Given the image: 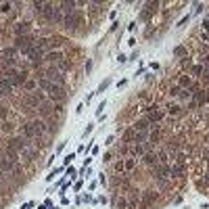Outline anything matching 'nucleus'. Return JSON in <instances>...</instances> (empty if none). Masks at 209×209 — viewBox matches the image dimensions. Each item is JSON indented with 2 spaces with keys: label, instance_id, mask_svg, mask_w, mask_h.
<instances>
[{
  "label": "nucleus",
  "instance_id": "nucleus-1",
  "mask_svg": "<svg viewBox=\"0 0 209 209\" xmlns=\"http://www.w3.org/2000/svg\"><path fill=\"white\" fill-rule=\"evenodd\" d=\"M42 77H46L48 82L56 84V86H63V88H65V84H67V80H65V75H63L61 71L56 69L55 65H48V67L44 69V75H42Z\"/></svg>",
  "mask_w": 209,
  "mask_h": 209
},
{
  "label": "nucleus",
  "instance_id": "nucleus-2",
  "mask_svg": "<svg viewBox=\"0 0 209 209\" xmlns=\"http://www.w3.org/2000/svg\"><path fill=\"white\" fill-rule=\"evenodd\" d=\"M7 144H8V146H13L15 151H19V153L23 155V153H25V151L29 148V146H32V142H29L27 138H23L21 134H15V136H11V138H8Z\"/></svg>",
  "mask_w": 209,
  "mask_h": 209
},
{
  "label": "nucleus",
  "instance_id": "nucleus-3",
  "mask_svg": "<svg viewBox=\"0 0 209 209\" xmlns=\"http://www.w3.org/2000/svg\"><path fill=\"white\" fill-rule=\"evenodd\" d=\"M29 125H32V130H34V134L38 136V138H40V136H46V134L52 130V128H48V125H46V121H44L42 117L32 119V121H29Z\"/></svg>",
  "mask_w": 209,
  "mask_h": 209
},
{
  "label": "nucleus",
  "instance_id": "nucleus-4",
  "mask_svg": "<svg viewBox=\"0 0 209 209\" xmlns=\"http://www.w3.org/2000/svg\"><path fill=\"white\" fill-rule=\"evenodd\" d=\"M59 61H63L61 50H48V52L44 55V63H48V65H56Z\"/></svg>",
  "mask_w": 209,
  "mask_h": 209
},
{
  "label": "nucleus",
  "instance_id": "nucleus-5",
  "mask_svg": "<svg viewBox=\"0 0 209 209\" xmlns=\"http://www.w3.org/2000/svg\"><path fill=\"white\" fill-rule=\"evenodd\" d=\"M142 163H144V165H148V167H155L157 163H159V157H157V153H155V151H148V153L142 155Z\"/></svg>",
  "mask_w": 209,
  "mask_h": 209
},
{
  "label": "nucleus",
  "instance_id": "nucleus-6",
  "mask_svg": "<svg viewBox=\"0 0 209 209\" xmlns=\"http://www.w3.org/2000/svg\"><path fill=\"white\" fill-rule=\"evenodd\" d=\"M2 151H4V155H7L8 159L13 161L15 165H17V163H19V161H21V153H19V151H15L13 146H8V144H7V146H4V148H2Z\"/></svg>",
  "mask_w": 209,
  "mask_h": 209
},
{
  "label": "nucleus",
  "instance_id": "nucleus-7",
  "mask_svg": "<svg viewBox=\"0 0 209 209\" xmlns=\"http://www.w3.org/2000/svg\"><path fill=\"white\" fill-rule=\"evenodd\" d=\"M0 90L4 92V94H13L15 92V86L11 84V80H7L2 73H0Z\"/></svg>",
  "mask_w": 209,
  "mask_h": 209
},
{
  "label": "nucleus",
  "instance_id": "nucleus-8",
  "mask_svg": "<svg viewBox=\"0 0 209 209\" xmlns=\"http://www.w3.org/2000/svg\"><path fill=\"white\" fill-rule=\"evenodd\" d=\"M32 29V23L29 21H19V23H15V34L17 36H25Z\"/></svg>",
  "mask_w": 209,
  "mask_h": 209
},
{
  "label": "nucleus",
  "instance_id": "nucleus-9",
  "mask_svg": "<svg viewBox=\"0 0 209 209\" xmlns=\"http://www.w3.org/2000/svg\"><path fill=\"white\" fill-rule=\"evenodd\" d=\"M21 136H23V138H27V140H38V136L34 134V130H32L29 121H27V124H23V125H21Z\"/></svg>",
  "mask_w": 209,
  "mask_h": 209
},
{
  "label": "nucleus",
  "instance_id": "nucleus-10",
  "mask_svg": "<svg viewBox=\"0 0 209 209\" xmlns=\"http://www.w3.org/2000/svg\"><path fill=\"white\" fill-rule=\"evenodd\" d=\"M176 84L180 86L182 90H186V88H190V86H192V84H195V82H192V77L188 75V73H182V75L178 77V82H176Z\"/></svg>",
  "mask_w": 209,
  "mask_h": 209
},
{
  "label": "nucleus",
  "instance_id": "nucleus-11",
  "mask_svg": "<svg viewBox=\"0 0 209 209\" xmlns=\"http://www.w3.org/2000/svg\"><path fill=\"white\" fill-rule=\"evenodd\" d=\"M113 207H115V209H125V207H128V197L115 195V197H113Z\"/></svg>",
  "mask_w": 209,
  "mask_h": 209
},
{
  "label": "nucleus",
  "instance_id": "nucleus-12",
  "mask_svg": "<svg viewBox=\"0 0 209 209\" xmlns=\"http://www.w3.org/2000/svg\"><path fill=\"white\" fill-rule=\"evenodd\" d=\"M134 130H136V132H148V130H151V124H148L146 119H138V121H134Z\"/></svg>",
  "mask_w": 209,
  "mask_h": 209
},
{
  "label": "nucleus",
  "instance_id": "nucleus-13",
  "mask_svg": "<svg viewBox=\"0 0 209 209\" xmlns=\"http://www.w3.org/2000/svg\"><path fill=\"white\" fill-rule=\"evenodd\" d=\"M136 163H138V159H136V157H125V159H124V167H125V172H132L134 167H136Z\"/></svg>",
  "mask_w": 209,
  "mask_h": 209
},
{
  "label": "nucleus",
  "instance_id": "nucleus-14",
  "mask_svg": "<svg viewBox=\"0 0 209 209\" xmlns=\"http://www.w3.org/2000/svg\"><path fill=\"white\" fill-rule=\"evenodd\" d=\"M17 55H19V50L15 48V46H8V48L2 50V56H4V59H17Z\"/></svg>",
  "mask_w": 209,
  "mask_h": 209
},
{
  "label": "nucleus",
  "instance_id": "nucleus-15",
  "mask_svg": "<svg viewBox=\"0 0 209 209\" xmlns=\"http://www.w3.org/2000/svg\"><path fill=\"white\" fill-rule=\"evenodd\" d=\"M23 90H27V94L29 92H36L38 90V80H27V82L23 84Z\"/></svg>",
  "mask_w": 209,
  "mask_h": 209
},
{
  "label": "nucleus",
  "instance_id": "nucleus-16",
  "mask_svg": "<svg viewBox=\"0 0 209 209\" xmlns=\"http://www.w3.org/2000/svg\"><path fill=\"white\" fill-rule=\"evenodd\" d=\"M0 132L13 134L15 132V124H13V121H2V124H0Z\"/></svg>",
  "mask_w": 209,
  "mask_h": 209
},
{
  "label": "nucleus",
  "instance_id": "nucleus-17",
  "mask_svg": "<svg viewBox=\"0 0 209 209\" xmlns=\"http://www.w3.org/2000/svg\"><path fill=\"white\" fill-rule=\"evenodd\" d=\"M165 113H167V115H180V107H178V104H172V103H169V104H165Z\"/></svg>",
  "mask_w": 209,
  "mask_h": 209
},
{
  "label": "nucleus",
  "instance_id": "nucleus-18",
  "mask_svg": "<svg viewBox=\"0 0 209 209\" xmlns=\"http://www.w3.org/2000/svg\"><path fill=\"white\" fill-rule=\"evenodd\" d=\"M8 113H11V109L2 103L0 104V121H8Z\"/></svg>",
  "mask_w": 209,
  "mask_h": 209
},
{
  "label": "nucleus",
  "instance_id": "nucleus-19",
  "mask_svg": "<svg viewBox=\"0 0 209 209\" xmlns=\"http://www.w3.org/2000/svg\"><path fill=\"white\" fill-rule=\"evenodd\" d=\"M117 153H119V157H130V144L121 142V144H119V148H117Z\"/></svg>",
  "mask_w": 209,
  "mask_h": 209
},
{
  "label": "nucleus",
  "instance_id": "nucleus-20",
  "mask_svg": "<svg viewBox=\"0 0 209 209\" xmlns=\"http://www.w3.org/2000/svg\"><path fill=\"white\" fill-rule=\"evenodd\" d=\"M155 199H157V192H153V190H146L144 197H142V201L144 203H151V201H155Z\"/></svg>",
  "mask_w": 209,
  "mask_h": 209
},
{
  "label": "nucleus",
  "instance_id": "nucleus-21",
  "mask_svg": "<svg viewBox=\"0 0 209 209\" xmlns=\"http://www.w3.org/2000/svg\"><path fill=\"white\" fill-rule=\"evenodd\" d=\"M180 65H182V69H184V71H186V69L190 71V69H192V61H190V56H184Z\"/></svg>",
  "mask_w": 209,
  "mask_h": 209
},
{
  "label": "nucleus",
  "instance_id": "nucleus-22",
  "mask_svg": "<svg viewBox=\"0 0 209 209\" xmlns=\"http://www.w3.org/2000/svg\"><path fill=\"white\" fill-rule=\"evenodd\" d=\"M113 169H115V174H124V172H125V167H124V159L115 161V165H113Z\"/></svg>",
  "mask_w": 209,
  "mask_h": 209
},
{
  "label": "nucleus",
  "instance_id": "nucleus-23",
  "mask_svg": "<svg viewBox=\"0 0 209 209\" xmlns=\"http://www.w3.org/2000/svg\"><path fill=\"white\" fill-rule=\"evenodd\" d=\"M11 8H13V2H0V13H11Z\"/></svg>",
  "mask_w": 209,
  "mask_h": 209
},
{
  "label": "nucleus",
  "instance_id": "nucleus-24",
  "mask_svg": "<svg viewBox=\"0 0 209 209\" xmlns=\"http://www.w3.org/2000/svg\"><path fill=\"white\" fill-rule=\"evenodd\" d=\"M180 92H182V88L178 84H174V86L169 88V96H180Z\"/></svg>",
  "mask_w": 209,
  "mask_h": 209
},
{
  "label": "nucleus",
  "instance_id": "nucleus-25",
  "mask_svg": "<svg viewBox=\"0 0 209 209\" xmlns=\"http://www.w3.org/2000/svg\"><path fill=\"white\" fill-rule=\"evenodd\" d=\"M109 84H111V80H109V77H107V80H104V82H100V86H98L96 94H100V92H104V90H107V86H109Z\"/></svg>",
  "mask_w": 209,
  "mask_h": 209
},
{
  "label": "nucleus",
  "instance_id": "nucleus-26",
  "mask_svg": "<svg viewBox=\"0 0 209 209\" xmlns=\"http://www.w3.org/2000/svg\"><path fill=\"white\" fill-rule=\"evenodd\" d=\"M75 159V153H69V155H65V159H63V165H69L71 161Z\"/></svg>",
  "mask_w": 209,
  "mask_h": 209
},
{
  "label": "nucleus",
  "instance_id": "nucleus-27",
  "mask_svg": "<svg viewBox=\"0 0 209 209\" xmlns=\"http://www.w3.org/2000/svg\"><path fill=\"white\" fill-rule=\"evenodd\" d=\"M174 55H176V56L186 55V48H184V46H178V48H174Z\"/></svg>",
  "mask_w": 209,
  "mask_h": 209
},
{
  "label": "nucleus",
  "instance_id": "nucleus-28",
  "mask_svg": "<svg viewBox=\"0 0 209 209\" xmlns=\"http://www.w3.org/2000/svg\"><path fill=\"white\" fill-rule=\"evenodd\" d=\"M98 182H100V184H104V186L109 184V178L104 176V172H103V174H98Z\"/></svg>",
  "mask_w": 209,
  "mask_h": 209
},
{
  "label": "nucleus",
  "instance_id": "nucleus-29",
  "mask_svg": "<svg viewBox=\"0 0 209 209\" xmlns=\"http://www.w3.org/2000/svg\"><path fill=\"white\" fill-rule=\"evenodd\" d=\"M59 172H61V167H56L55 172H50V174H48V176H46V180H48V182H52V178H55V176H56V174H59Z\"/></svg>",
  "mask_w": 209,
  "mask_h": 209
},
{
  "label": "nucleus",
  "instance_id": "nucleus-30",
  "mask_svg": "<svg viewBox=\"0 0 209 209\" xmlns=\"http://www.w3.org/2000/svg\"><path fill=\"white\" fill-rule=\"evenodd\" d=\"M103 111H104V100H103V103H100V104H98V109H96V115H98V117L103 115Z\"/></svg>",
  "mask_w": 209,
  "mask_h": 209
},
{
  "label": "nucleus",
  "instance_id": "nucleus-31",
  "mask_svg": "<svg viewBox=\"0 0 209 209\" xmlns=\"http://www.w3.org/2000/svg\"><path fill=\"white\" fill-rule=\"evenodd\" d=\"M67 176H71V180H73V178H75V169H73V167H67Z\"/></svg>",
  "mask_w": 209,
  "mask_h": 209
},
{
  "label": "nucleus",
  "instance_id": "nucleus-32",
  "mask_svg": "<svg viewBox=\"0 0 209 209\" xmlns=\"http://www.w3.org/2000/svg\"><path fill=\"white\" fill-rule=\"evenodd\" d=\"M92 130H94V124H88V128H86V130H84V136H88V134H90Z\"/></svg>",
  "mask_w": 209,
  "mask_h": 209
},
{
  "label": "nucleus",
  "instance_id": "nucleus-33",
  "mask_svg": "<svg viewBox=\"0 0 209 209\" xmlns=\"http://www.w3.org/2000/svg\"><path fill=\"white\" fill-rule=\"evenodd\" d=\"M111 159H113V155H111V153H104V155H103V161H104V163H109Z\"/></svg>",
  "mask_w": 209,
  "mask_h": 209
},
{
  "label": "nucleus",
  "instance_id": "nucleus-34",
  "mask_svg": "<svg viewBox=\"0 0 209 209\" xmlns=\"http://www.w3.org/2000/svg\"><path fill=\"white\" fill-rule=\"evenodd\" d=\"M125 84H128V80H119V82H117V88H119V90H121V88H124Z\"/></svg>",
  "mask_w": 209,
  "mask_h": 209
},
{
  "label": "nucleus",
  "instance_id": "nucleus-35",
  "mask_svg": "<svg viewBox=\"0 0 209 209\" xmlns=\"http://www.w3.org/2000/svg\"><path fill=\"white\" fill-rule=\"evenodd\" d=\"M82 201H86V203H92V201H94V199H92L90 195H84V197H82Z\"/></svg>",
  "mask_w": 209,
  "mask_h": 209
},
{
  "label": "nucleus",
  "instance_id": "nucleus-36",
  "mask_svg": "<svg viewBox=\"0 0 209 209\" xmlns=\"http://www.w3.org/2000/svg\"><path fill=\"white\" fill-rule=\"evenodd\" d=\"M117 61H119V63H128V56H125V55H119Z\"/></svg>",
  "mask_w": 209,
  "mask_h": 209
},
{
  "label": "nucleus",
  "instance_id": "nucleus-37",
  "mask_svg": "<svg viewBox=\"0 0 209 209\" xmlns=\"http://www.w3.org/2000/svg\"><path fill=\"white\" fill-rule=\"evenodd\" d=\"M90 163H92V157H86V161H84V167H90Z\"/></svg>",
  "mask_w": 209,
  "mask_h": 209
},
{
  "label": "nucleus",
  "instance_id": "nucleus-38",
  "mask_svg": "<svg viewBox=\"0 0 209 209\" xmlns=\"http://www.w3.org/2000/svg\"><path fill=\"white\" fill-rule=\"evenodd\" d=\"M73 190H82V180H80V182H75V184H73Z\"/></svg>",
  "mask_w": 209,
  "mask_h": 209
},
{
  "label": "nucleus",
  "instance_id": "nucleus-39",
  "mask_svg": "<svg viewBox=\"0 0 209 209\" xmlns=\"http://www.w3.org/2000/svg\"><path fill=\"white\" fill-rule=\"evenodd\" d=\"M32 207H34V203H32V201L25 203V205H21V209H32Z\"/></svg>",
  "mask_w": 209,
  "mask_h": 209
},
{
  "label": "nucleus",
  "instance_id": "nucleus-40",
  "mask_svg": "<svg viewBox=\"0 0 209 209\" xmlns=\"http://www.w3.org/2000/svg\"><path fill=\"white\" fill-rule=\"evenodd\" d=\"M205 182H207V184H209V172H207V174H205Z\"/></svg>",
  "mask_w": 209,
  "mask_h": 209
},
{
  "label": "nucleus",
  "instance_id": "nucleus-41",
  "mask_svg": "<svg viewBox=\"0 0 209 209\" xmlns=\"http://www.w3.org/2000/svg\"><path fill=\"white\" fill-rule=\"evenodd\" d=\"M38 209H48V207H46V205H40V207H38Z\"/></svg>",
  "mask_w": 209,
  "mask_h": 209
}]
</instances>
